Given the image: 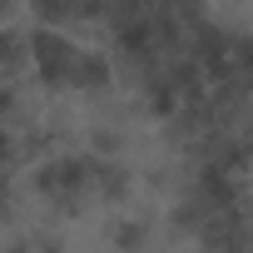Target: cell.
<instances>
[{
    "instance_id": "6da1fadb",
    "label": "cell",
    "mask_w": 253,
    "mask_h": 253,
    "mask_svg": "<svg viewBox=\"0 0 253 253\" xmlns=\"http://www.w3.org/2000/svg\"><path fill=\"white\" fill-rule=\"evenodd\" d=\"M30 60H35V70H40L45 80H55V84H99V80H104V60H99L94 50H84V45H80L70 30H60V25L35 30Z\"/></svg>"
}]
</instances>
